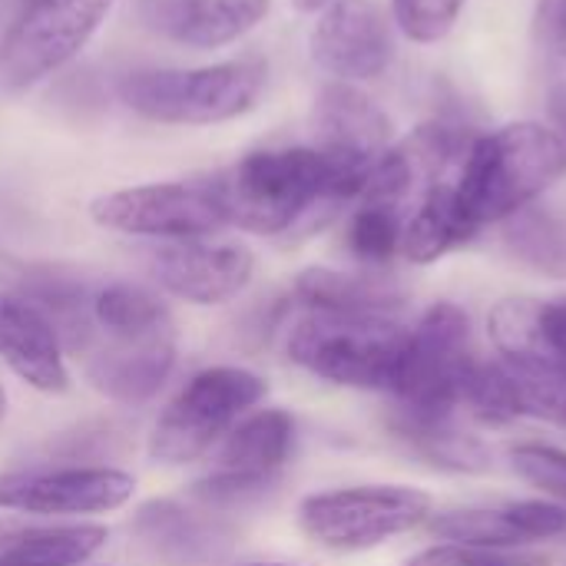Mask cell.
<instances>
[{"mask_svg":"<svg viewBox=\"0 0 566 566\" xmlns=\"http://www.w3.org/2000/svg\"><path fill=\"white\" fill-rule=\"evenodd\" d=\"M368 166L328 156L315 146L255 149L206 179L226 226L255 235L322 229L348 202H358Z\"/></svg>","mask_w":566,"mask_h":566,"instance_id":"cell-1","label":"cell"},{"mask_svg":"<svg viewBox=\"0 0 566 566\" xmlns=\"http://www.w3.org/2000/svg\"><path fill=\"white\" fill-rule=\"evenodd\" d=\"M566 172V139L534 119L474 136L451 179L458 209L478 235L537 202Z\"/></svg>","mask_w":566,"mask_h":566,"instance_id":"cell-2","label":"cell"},{"mask_svg":"<svg viewBox=\"0 0 566 566\" xmlns=\"http://www.w3.org/2000/svg\"><path fill=\"white\" fill-rule=\"evenodd\" d=\"M471 322L454 302L431 305L415 328H408L405 352L391 381V424H428L458 415L464 385L474 371Z\"/></svg>","mask_w":566,"mask_h":566,"instance_id":"cell-3","label":"cell"},{"mask_svg":"<svg viewBox=\"0 0 566 566\" xmlns=\"http://www.w3.org/2000/svg\"><path fill=\"white\" fill-rule=\"evenodd\" d=\"M269 80L262 56H239L199 70H136L119 83L123 103L163 126H216L245 116Z\"/></svg>","mask_w":566,"mask_h":566,"instance_id":"cell-4","label":"cell"},{"mask_svg":"<svg viewBox=\"0 0 566 566\" xmlns=\"http://www.w3.org/2000/svg\"><path fill=\"white\" fill-rule=\"evenodd\" d=\"M408 328L395 315L315 312L289 332V358L308 375L361 391H388L405 352Z\"/></svg>","mask_w":566,"mask_h":566,"instance_id":"cell-5","label":"cell"},{"mask_svg":"<svg viewBox=\"0 0 566 566\" xmlns=\"http://www.w3.org/2000/svg\"><path fill=\"white\" fill-rule=\"evenodd\" d=\"M269 385L262 375L235 365H216L192 375L159 415L149 434V454L159 464H192L212 451L262 398Z\"/></svg>","mask_w":566,"mask_h":566,"instance_id":"cell-6","label":"cell"},{"mask_svg":"<svg viewBox=\"0 0 566 566\" xmlns=\"http://www.w3.org/2000/svg\"><path fill=\"white\" fill-rule=\"evenodd\" d=\"M434 501L421 488L361 484L308 494L298 504L302 534L325 551H371L431 521Z\"/></svg>","mask_w":566,"mask_h":566,"instance_id":"cell-7","label":"cell"},{"mask_svg":"<svg viewBox=\"0 0 566 566\" xmlns=\"http://www.w3.org/2000/svg\"><path fill=\"white\" fill-rule=\"evenodd\" d=\"M116 0H27L0 40V90L20 93L63 70Z\"/></svg>","mask_w":566,"mask_h":566,"instance_id":"cell-8","label":"cell"},{"mask_svg":"<svg viewBox=\"0 0 566 566\" xmlns=\"http://www.w3.org/2000/svg\"><path fill=\"white\" fill-rule=\"evenodd\" d=\"M96 226L146 239H202L226 226L206 182H146L103 192L90 202Z\"/></svg>","mask_w":566,"mask_h":566,"instance_id":"cell-9","label":"cell"},{"mask_svg":"<svg viewBox=\"0 0 566 566\" xmlns=\"http://www.w3.org/2000/svg\"><path fill=\"white\" fill-rule=\"evenodd\" d=\"M83 358L86 381L116 405L149 401L176 365V325L139 335H103L90 328L70 345Z\"/></svg>","mask_w":566,"mask_h":566,"instance_id":"cell-10","label":"cell"},{"mask_svg":"<svg viewBox=\"0 0 566 566\" xmlns=\"http://www.w3.org/2000/svg\"><path fill=\"white\" fill-rule=\"evenodd\" d=\"M308 50L342 83L375 80L395 60L391 17L378 0H332L312 27Z\"/></svg>","mask_w":566,"mask_h":566,"instance_id":"cell-11","label":"cell"},{"mask_svg":"<svg viewBox=\"0 0 566 566\" xmlns=\"http://www.w3.org/2000/svg\"><path fill=\"white\" fill-rule=\"evenodd\" d=\"M295 448V418L282 408H262L245 415L222 441L209 481L199 484V494L216 504L239 501L275 481L289 464Z\"/></svg>","mask_w":566,"mask_h":566,"instance_id":"cell-12","label":"cell"},{"mask_svg":"<svg viewBox=\"0 0 566 566\" xmlns=\"http://www.w3.org/2000/svg\"><path fill=\"white\" fill-rule=\"evenodd\" d=\"M136 478L116 468H56L0 481V507L36 517L106 514L129 504Z\"/></svg>","mask_w":566,"mask_h":566,"instance_id":"cell-13","label":"cell"},{"mask_svg":"<svg viewBox=\"0 0 566 566\" xmlns=\"http://www.w3.org/2000/svg\"><path fill=\"white\" fill-rule=\"evenodd\" d=\"M156 282L192 305H222L235 298L255 272V255L239 242L182 239L156 252Z\"/></svg>","mask_w":566,"mask_h":566,"instance_id":"cell-14","label":"cell"},{"mask_svg":"<svg viewBox=\"0 0 566 566\" xmlns=\"http://www.w3.org/2000/svg\"><path fill=\"white\" fill-rule=\"evenodd\" d=\"M431 534L444 544L517 551L544 541H566V507L554 501H511L431 517Z\"/></svg>","mask_w":566,"mask_h":566,"instance_id":"cell-15","label":"cell"},{"mask_svg":"<svg viewBox=\"0 0 566 566\" xmlns=\"http://www.w3.org/2000/svg\"><path fill=\"white\" fill-rule=\"evenodd\" d=\"M504 361L566 385V298H504L488 315Z\"/></svg>","mask_w":566,"mask_h":566,"instance_id":"cell-16","label":"cell"},{"mask_svg":"<svg viewBox=\"0 0 566 566\" xmlns=\"http://www.w3.org/2000/svg\"><path fill=\"white\" fill-rule=\"evenodd\" d=\"M0 361L43 395H63L70 388L53 318L33 298L13 292H0Z\"/></svg>","mask_w":566,"mask_h":566,"instance_id":"cell-17","label":"cell"},{"mask_svg":"<svg viewBox=\"0 0 566 566\" xmlns=\"http://www.w3.org/2000/svg\"><path fill=\"white\" fill-rule=\"evenodd\" d=\"M312 129H315V149L368 169L391 146V119L358 86L342 80L328 83L318 93Z\"/></svg>","mask_w":566,"mask_h":566,"instance_id":"cell-18","label":"cell"},{"mask_svg":"<svg viewBox=\"0 0 566 566\" xmlns=\"http://www.w3.org/2000/svg\"><path fill=\"white\" fill-rule=\"evenodd\" d=\"M272 0H143V20L192 50H219L255 30Z\"/></svg>","mask_w":566,"mask_h":566,"instance_id":"cell-19","label":"cell"},{"mask_svg":"<svg viewBox=\"0 0 566 566\" xmlns=\"http://www.w3.org/2000/svg\"><path fill=\"white\" fill-rule=\"evenodd\" d=\"M109 541L103 524H27L0 517V566H83Z\"/></svg>","mask_w":566,"mask_h":566,"instance_id":"cell-20","label":"cell"},{"mask_svg":"<svg viewBox=\"0 0 566 566\" xmlns=\"http://www.w3.org/2000/svg\"><path fill=\"white\" fill-rule=\"evenodd\" d=\"M295 298L315 312L342 315H395L405 302L398 282L378 272H338V269H305L295 279Z\"/></svg>","mask_w":566,"mask_h":566,"instance_id":"cell-21","label":"cell"},{"mask_svg":"<svg viewBox=\"0 0 566 566\" xmlns=\"http://www.w3.org/2000/svg\"><path fill=\"white\" fill-rule=\"evenodd\" d=\"M471 229L458 209V199H454V186L451 179H438L431 182L411 216H405V232H401V255L415 265H431L438 259H444L451 249L471 242Z\"/></svg>","mask_w":566,"mask_h":566,"instance_id":"cell-22","label":"cell"},{"mask_svg":"<svg viewBox=\"0 0 566 566\" xmlns=\"http://www.w3.org/2000/svg\"><path fill=\"white\" fill-rule=\"evenodd\" d=\"M501 226L504 245L517 262L547 279H566V216L560 209L531 202Z\"/></svg>","mask_w":566,"mask_h":566,"instance_id":"cell-23","label":"cell"},{"mask_svg":"<svg viewBox=\"0 0 566 566\" xmlns=\"http://www.w3.org/2000/svg\"><path fill=\"white\" fill-rule=\"evenodd\" d=\"M169 325H172V315L166 302L143 285L109 282L90 302V328L103 335H139V332H156Z\"/></svg>","mask_w":566,"mask_h":566,"instance_id":"cell-24","label":"cell"},{"mask_svg":"<svg viewBox=\"0 0 566 566\" xmlns=\"http://www.w3.org/2000/svg\"><path fill=\"white\" fill-rule=\"evenodd\" d=\"M136 534L149 541L156 551L172 557H212L216 554V527L179 507L176 501H153L136 517Z\"/></svg>","mask_w":566,"mask_h":566,"instance_id":"cell-25","label":"cell"},{"mask_svg":"<svg viewBox=\"0 0 566 566\" xmlns=\"http://www.w3.org/2000/svg\"><path fill=\"white\" fill-rule=\"evenodd\" d=\"M395 431L434 468L458 474H481L491 468V448L481 438L461 431L454 418L428 424H395Z\"/></svg>","mask_w":566,"mask_h":566,"instance_id":"cell-26","label":"cell"},{"mask_svg":"<svg viewBox=\"0 0 566 566\" xmlns=\"http://www.w3.org/2000/svg\"><path fill=\"white\" fill-rule=\"evenodd\" d=\"M405 212L381 202H358L348 222V249L365 265H388L401 252Z\"/></svg>","mask_w":566,"mask_h":566,"instance_id":"cell-27","label":"cell"},{"mask_svg":"<svg viewBox=\"0 0 566 566\" xmlns=\"http://www.w3.org/2000/svg\"><path fill=\"white\" fill-rule=\"evenodd\" d=\"M511 468L524 484L537 488L544 497L566 507V451L537 441L517 444L511 451Z\"/></svg>","mask_w":566,"mask_h":566,"instance_id":"cell-28","label":"cell"},{"mask_svg":"<svg viewBox=\"0 0 566 566\" xmlns=\"http://www.w3.org/2000/svg\"><path fill=\"white\" fill-rule=\"evenodd\" d=\"M468 0H391L395 23L415 43H438L448 36Z\"/></svg>","mask_w":566,"mask_h":566,"instance_id":"cell-29","label":"cell"},{"mask_svg":"<svg viewBox=\"0 0 566 566\" xmlns=\"http://www.w3.org/2000/svg\"><path fill=\"white\" fill-rule=\"evenodd\" d=\"M405 566H547V560L531 554L511 551H488V547H464V544H438L415 554Z\"/></svg>","mask_w":566,"mask_h":566,"instance_id":"cell-30","label":"cell"},{"mask_svg":"<svg viewBox=\"0 0 566 566\" xmlns=\"http://www.w3.org/2000/svg\"><path fill=\"white\" fill-rule=\"evenodd\" d=\"M534 36L547 63L566 76V0H537Z\"/></svg>","mask_w":566,"mask_h":566,"instance_id":"cell-31","label":"cell"},{"mask_svg":"<svg viewBox=\"0 0 566 566\" xmlns=\"http://www.w3.org/2000/svg\"><path fill=\"white\" fill-rule=\"evenodd\" d=\"M332 0H292V7H298V10H322V7H328Z\"/></svg>","mask_w":566,"mask_h":566,"instance_id":"cell-32","label":"cell"},{"mask_svg":"<svg viewBox=\"0 0 566 566\" xmlns=\"http://www.w3.org/2000/svg\"><path fill=\"white\" fill-rule=\"evenodd\" d=\"M3 411H7V395H3V388H0V418H3Z\"/></svg>","mask_w":566,"mask_h":566,"instance_id":"cell-33","label":"cell"},{"mask_svg":"<svg viewBox=\"0 0 566 566\" xmlns=\"http://www.w3.org/2000/svg\"><path fill=\"white\" fill-rule=\"evenodd\" d=\"M557 421H564V424H566V405H564V408H560V415H557Z\"/></svg>","mask_w":566,"mask_h":566,"instance_id":"cell-34","label":"cell"},{"mask_svg":"<svg viewBox=\"0 0 566 566\" xmlns=\"http://www.w3.org/2000/svg\"><path fill=\"white\" fill-rule=\"evenodd\" d=\"M245 566H285V564H245Z\"/></svg>","mask_w":566,"mask_h":566,"instance_id":"cell-35","label":"cell"}]
</instances>
